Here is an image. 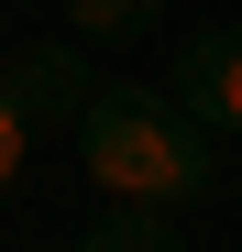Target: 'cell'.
I'll list each match as a JSON object with an SVG mask.
<instances>
[{
	"mask_svg": "<svg viewBox=\"0 0 242 252\" xmlns=\"http://www.w3.org/2000/svg\"><path fill=\"white\" fill-rule=\"evenodd\" d=\"M165 88H176L198 121H209L220 143H242V22H209V33H187Z\"/></svg>",
	"mask_w": 242,
	"mask_h": 252,
	"instance_id": "3957f363",
	"label": "cell"
},
{
	"mask_svg": "<svg viewBox=\"0 0 242 252\" xmlns=\"http://www.w3.org/2000/svg\"><path fill=\"white\" fill-rule=\"evenodd\" d=\"M154 11L165 0H66V33L77 44H132V33H154Z\"/></svg>",
	"mask_w": 242,
	"mask_h": 252,
	"instance_id": "5b68a950",
	"label": "cell"
},
{
	"mask_svg": "<svg viewBox=\"0 0 242 252\" xmlns=\"http://www.w3.org/2000/svg\"><path fill=\"white\" fill-rule=\"evenodd\" d=\"M77 252H187V230H176V208H110Z\"/></svg>",
	"mask_w": 242,
	"mask_h": 252,
	"instance_id": "277c9868",
	"label": "cell"
},
{
	"mask_svg": "<svg viewBox=\"0 0 242 252\" xmlns=\"http://www.w3.org/2000/svg\"><path fill=\"white\" fill-rule=\"evenodd\" d=\"M220 132L198 121L176 88H88V110H77V176H88L99 208H187L220 187Z\"/></svg>",
	"mask_w": 242,
	"mask_h": 252,
	"instance_id": "6da1fadb",
	"label": "cell"
},
{
	"mask_svg": "<svg viewBox=\"0 0 242 252\" xmlns=\"http://www.w3.org/2000/svg\"><path fill=\"white\" fill-rule=\"evenodd\" d=\"M88 88H99V77H88V44H77V33L0 55V197L33 176V154H44L77 110H88Z\"/></svg>",
	"mask_w": 242,
	"mask_h": 252,
	"instance_id": "7a4b0ae2",
	"label": "cell"
}]
</instances>
